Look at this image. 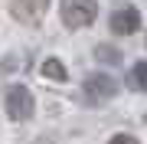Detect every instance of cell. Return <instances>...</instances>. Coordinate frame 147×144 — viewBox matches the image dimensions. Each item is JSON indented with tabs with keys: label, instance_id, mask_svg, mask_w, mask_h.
<instances>
[{
	"label": "cell",
	"instance_id": "obj_3",
	"mask_svg": "<svg viewBox=\"0 0 147 144\" xmlns=\"http://www.w3.org/2000/svg\"><path fill=\"white\" fill-rule=\"evenodd\" d=\"M82 92H85L92 101H108V98L118 95V82L111 79L108 72H92V75H85Z\"/></svg>",
	"mask_w": 147,
	"mask_h": 144
},
{
	"label": "cell",
	"instance_id": "obj_5",
	"mask_svg": "<svg viewBox=\"0 0 147 144\" xmlns=\"http://www.w3.org/2000/svg\"><path fill=\"white\" fill-rule=\"evenodd\" d=\"M46 3L49 0H10V10L20 23H36L46 10Z\"/></svg>",
	"mask_w": 147,
	"mask_h": 144
},
{
	"label": "cell",
	"instance_id": "obj_1",
	"mask_svg": "<svg viewBox=\"0 0 147 144\" xmlns=\"http://www.w3.org/2000/svg\"><path fill=\"white\" fill-rule=\"evenodd\" d=\"M62 23L69 30H82V26H92L95 16H98V3L95 0H62Z\"/></svg>",
	"mask_w": 147,
	"mask_h": 144
},
{
	"label": "cell",
	"instance_id": "obj_9",
	"mask_svg": "<svg viewBox=\"0 0 147 144\" xmlns=\"http://www.w3.org/2000/svg\"><path fill=\"white\" fill-rule=\"evenodd\" d=\"M108 144H137V138H131V134H115Z\"/></svg>",
	"mask_w": 147,
	"mask_h": 144
},
{
	"label": "cell",
	"instance_id": "obj_8",
	"mask_svg": "<svg viewBox=\"0 0 147 144\" xmlns=\"http://www.w3.org/2000/svg\"><path fill=\"white\" fill-rule=\"evenodd\" d=\"M95 56H98V62H108V66H118L121 62V49H115V46H98Z\"/></svg>",
	"mask_w": 147,
	"mask_h": 144
},
{
	"label": "cell",
	"instance_id": "obj_7",
	"mask_svg": "<svg viewBox=\"0 0 147 144\" xmlns=\"http://www.w3.org/2000/svg\"><path fill=\"white\" fill-rule=\"evenodd\" d=\"M127 85L134 92H147V62H134V69L127 72Z\"/></svg>",
	"mask_w": 147,
	"mask_h": 144
},
{
	"label": "cell",
	"instance_id": "obj_6",
	"mask_svg": "<svg viewBox=\"0 0 147 144\" xmlns=\"http://www.w3.org/2000/svg\"><path fill=\"white\" fill-rule=\"evenodd\" d=\"M39 72L46 75V79H53V82H65V79H69V69L59 62V59H53V56L42 59V69H39Z\"/></svg>",
	"mask_w": 147,
	"mask_h": 144
},
{
	"label": "cell",
	"instance_id": "obj_4",
	"mask_svg": "<svg viewBox=\"0 0 147 144\" xmlns=\"http://www.w3.org/2000/svg\"><path fill=\"white\" fill-rule=\"evenodd\" d=\"M137 26H141V13L134 7H118L111 13V33H118V36H131L137 33Z\"/></svg>",
	"mask_w": 147,
	"mask_h": 144
},
{
	"label": "cell",
	"instance_id": "obj_2",
	"mask_svg": "<svg viewBox=\"0 0 147 144\" xmlns=\"http://www.w3.org/2000/svg\"><path fill=\"white\" fill-rule=\"evenodd\" d=\"M33 112H36L33 92L26 85H10V92H7V115H10V121H26V118H33Z\"/></svg>",
	"mask_w": 147,
	"mask_h": 144
}]
</instances>
